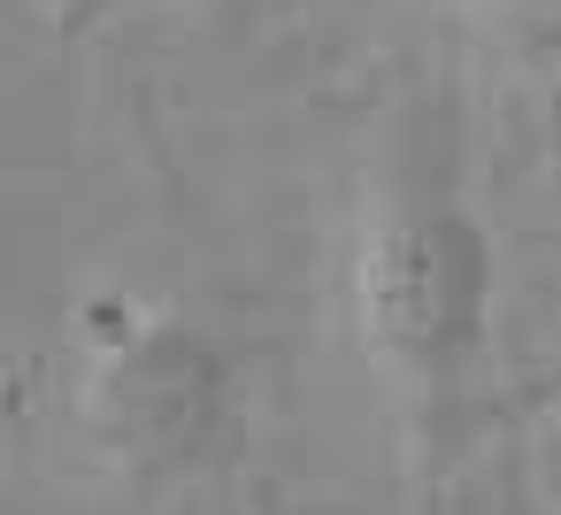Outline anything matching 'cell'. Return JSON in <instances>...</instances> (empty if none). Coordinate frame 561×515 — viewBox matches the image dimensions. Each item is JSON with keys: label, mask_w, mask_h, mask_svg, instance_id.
<instances>
[{"label": "cell", "mask_w": 561, "mask_h": 515, "mask_svg": "<svg viewBox=\"0 0 561 515\" xmlns=\"http://www.w3.org/2000/svg\"><path fill=\"white\" fill-rule=\"evenodd\" d=\"M346 300L362 354L400 415L408 461L438 492L484 408L500 308V247L461 185L446 93H415L377 147V170L362 178Z\"/></svg>", "instance_id": "6da1fadb"}, {"label": "cell", "mask_w": 561, "mask_h": 515, "mask_svg": "<svg viewBox=\"0 0 561 515\" xmlns=\"http://www.w3.org/2000/svg\"><path fill=\"white\" fill-rule=\"evenodd\" d=\"M85 369H78V431L116 461L131 484H178L216 461L239 423V362L231 346L185 316L147 300H93L85 316Z\"/></svg>", "instance_id": "7a4b0ae2"}, {"label": "cell", "mask_w": 561, "mask_h": 515, "mask_svg": "<svg viewBox=\"0 0 561 515\" xmlns=\"http://www.w3.org/2000/svg\"><path fill=\"white\" fill-rule=\"evenodd\" d=\"M484 16L500 24V39H515L538 62H561V0H484Z\"/></svg>", "instance_id": "3957f363"}, {"label": "cell", "mask_w": 561, "mask_h": 515, "mask_svg": "<svg viewBox=\"0 0 561 515\" xmlns=\"http://www.w3.org/2000/svg\"><path fill=\"white\" fill-rule=\"evenodd\" d=\"M47 9V24H62V32H85V24H101L108 9H124V0H39Z\"/></svg>", "instance_id": "277c9868"}]
</instances>
